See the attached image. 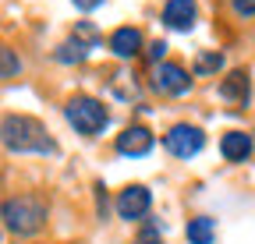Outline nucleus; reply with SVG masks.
I'll list each match as a JSON object with an SVG mask.
<instances>
[{
  "label": "nucleus",
  "instance_id": "7",
  "mask_svg": "<svg viewBox=\"0 0 255 244\" xmlns=\"http://www.w3.org/2000/svg\"><path fill=\"white\" fill-rule=\"evenodd\" d=\"M152 149V131L149 128H142V124H131V128H124L121 135H117V152L121 156H145V152Z\"/></svg>",
  "mask_w": 255,
  "mask_h": 244
},
{
  "label": "nucleus",
  "instance_id": "3",
  "mask_svg": "<svg viewBox=\"0 0 255 244\" xmlns=\"http://www.w3.org/2000/svg\"><path fill=\"white\" fill-rule=\"evenodd\" d=\"M64 117H68V124L78 131V135H100L107 124H110V113L103 110L100 99H92V96H75L68 99V106H64Z\"/></svg>",
  "mask_w": 255,
  "mask_h": 244
},
{
  "label": "nucleus",
  "instance_id": "13",
  "mask_svg": "<svg viewBox=\"0 0 255 244\" xmlns=\"http://www.w3.org/2000/svg\"><path fill=\"white\" fill-rule=\"evenodd\" d=\"M220 68H223V57H220L216 50L195 57V75H213V71H220Z\"/></svg>",
  "mask_w": 255,
  "mask_h": 244
},
{
  "label": "nucleus",
  "instance_id": "20",
  "mask_svg": "<svg viewBox=\"0 0 255 244\" xmlns=\"http://www.w3.org/2000/svg\"><path fill=\"white\" fill-rule=\"evenodd\" d=\"M100 4H103V0H75V7H78V11H96Z\"/></svg>",
  "mask_w": 255,
  "mask_h": 244
},
{
  "label": "nucleus",
  "instance_id": "5",
  "mask_svg": "<svg viewBox=\"0 0 255 244\" xmlns=\"http://www.w3.org/2000/svg\"><path fill=\"white\" fill-rule=\"evenodd\" d=\"M149 205H152L149 188H142V184H128V188L117 195V216H121V220H142L145 212H149Z\"/></svg>",
  "mask_w": 255,
  "mask_h": 244
},
{
  "label": "nucleus",
  "instance_id": "19",
  "mask_svg": "<svg viewBox=\"0 0 255 244\" xmlns=\"http://www.w3.org/2000/svg\"><path fill=\"white\" fill-rule=\"evenodd\" d=\"M163 53H167V43H163V39H156V43L149 46V60H163Z\"/></svg>",
  "mask_w": 255,
  "mask_h": 244
},
{
  "label": "nucleus",
  "instance_id": "4",
  "mask_svg": "<svg viewBox=\"0 0 255 244\" xmlns=\"http://www.w3.org/2000/svg\"><path fill=\"white\" fill-rule=\"evenodd\" d=\"M163 145L170 149V156H177V160H191V156H199V152H202L206 135H202L195 124H174V128L163 135Z\"/></svg>",
  "mask_w": 255,
  "mask_h": 244
},
{
  "label": "nucleus",
  "instance_id": "9",
  "mask_svg": "<svg viewBox=\"0 0 255 244\" xmlns=\"http://www.w3.org/2000/svg\"><path fill=\"white\" fill-rule=\"evenodd\" d=\"M110 50H114L121 60H131V57H138V50H142V32H138V28H131V25L117 28V32L110 36Z\"/></svg>",
  "mask_w": 255,
  "mask_h": 244
},
{
  "label": "nucleus",
  "instance_id": "11",
  "mask_svg": "<svg viewBox=\"0 0 255 244\" xmlns=\"http://www.w3.org/2000/svg\"><path fill=\"white\" fill-rule=\"evenodd\" d=\"M248 88H252L248 71H231L227 78L220 81V96L231 99V103H245V99H248Z\"/></svg>",
  "mask_w": 255,
  "mask_h": 244
},
{
  "label": "nucleus",
  "instance_id": "16",
  "mask_svg": "<svg viewBox=\"0 0 255 244\" xmlns=\"http://www.w3.org/2000/svg\"><path fill=\"white\" fill-rule=\"evenodd\" d=\"M231 7L238 18H252L255 14V0H231Z\"/></svg>",
  "mask_w": 255,
  "mask_h": 244
},
{
  "label": "nucleus",
  "instance_id": "18",
  "mask_svg": "<svg viewBox=\"0 0 255 244\" xmlns=\"http://www.w3.org/2000/svg\"><path fill=\"white\" fill-rule=\"evenodd\" d=\"M75 39H85V43H96V39H100V36H96V28H92L89 21H82V25H78V32H75Z\"/></svg>",
  "mask_w": 255,
  "mask_h": 244
},
{
  "label": "nucleus",
  "instance_id": "2",
  "mask_svg": "<svg viewBox=\"0 0 255 244\" xmlns=\"http://www.w3.org/2000/svg\"><path fill=\"white\" fill-rule=\"evenodd\" d=\"M4 145L11 152H53L43 124L32 117H4Z\"/></svg>",
  "mask_w": 255,
  "mask_h": 244
},
{
  "label": "nucleus",
  "instance_id": "17",
  "mask_svg": "<svg viewBox=\"0 0 255 244\" xmlns=\"http://www.w3.org/2000/svg\"><path fill=\"white\" fill-rule=\"evenodd\" d=\"M18 68H21V64L14 60V53H11V50H4V78H14V75H18Z\"/></svg>",
  "mask_w": 255,
  "mask_h": 244
},
{
  "label": "nucleus",
  "instance_id": "8",
  "mask_svg": "<svg viewBox=\"0 0 255 244\" xmlns=\"http://www.w3.org/2000/svg\"><path fill=\"white\" fill-rule=\"evenodd\" d=\"M163 21H167V28L188 32V28L195 25V0H167V7H163Z\"/></svg>",
  "mask_w": 255,
  "mask_h": 244
},
{
  "label": "nucleus",
  "instance_id": "15",
  "mask_svg": "<svg viewBox=\"0 0 255 244\" xmlns=\"http://www.w3.org/2000/svg\"><path fill=\"white\" fill-rule=\"evenodd\" d=\"M135 244H163V241H159V227H156V223H149V227L138 234V241H135Z\"/></svg>",
  "mask_w": 255,
  "mask_h": 244
},
{
  "label": "nucleus",
  "instance_id": "12",
  "mask_svg": "<svg viewBox=\"0 0 255 244\" xmlns=\"http://www.w3.org/2000/svg\"><path fill=\"white\" fill-rule=\"evenodd\" d=\"M184 237H188V244H213V237H216V223H213L209 216H195V220H188Z\"/></svg>",
  "mask_w": 255,
  "mask_h": 244
},
{
  "label": "nucleus",
  "instance_id": "1",
  "mask_svg": "<svg viewBox=\"0 0 255 244\" xmlns=\"http://www.w3.org/2000/svg\"><path fill=\"white\" fill-rule=\"evenodd\" d=\"M4 223H7L11 234H21V237L43 230V223H46V202H43L39 195L7 198V202H4Z\"/></svg>",
  "mask_w": 255,
  "mask_h": 244
},
{
  "label": "nucleus",
  "instance_id": "14",
  "mask_svg": "<svg viewBox=\"0 0 255 244\" xmlns=\"http://www.w3.org/2000/svg\"><path fill=\"white\" fill-rule=\"evenodd\" d=\"M85 53H89V50L75 39V43H64V46L57 50V60H64V64H71V60H75V64H78V60H85Z\"/></svg>",
  "mask_w": 255,
  "mask_h": 244
},
{
  "label": "nucleus",
  "instance_id": "10",
  "mask_svg": "<svg viewBox=\"0 0 255 244\" xmlns=\"http://www.w3.org/2000/svg\"><path fill=\"white\" fill-rule=\"evenodd\" d=\"M220 152H223V160H231V163H245L252 156V138L245 131H227L220 138Z\"/></svg>",
  "mask_w": 255,
  "mask_h": 244
},
{
  "label": "nucleus",
  "instance_id": "6",
  "mask_svg": "<svg viewBox=\"0 0 255 244\" xmlns=\"http://www.w3.org/2000/svg\"><path fill=\"white\" fill-rule=\"evenodd\" d=\"M188 85H191V78H188V71L181 64H156V71H152V88L156 92L181 96V92H188Z\"/></svg>",
  "mask_w": 255,
  "mask_h": 244
}]
</instances>
